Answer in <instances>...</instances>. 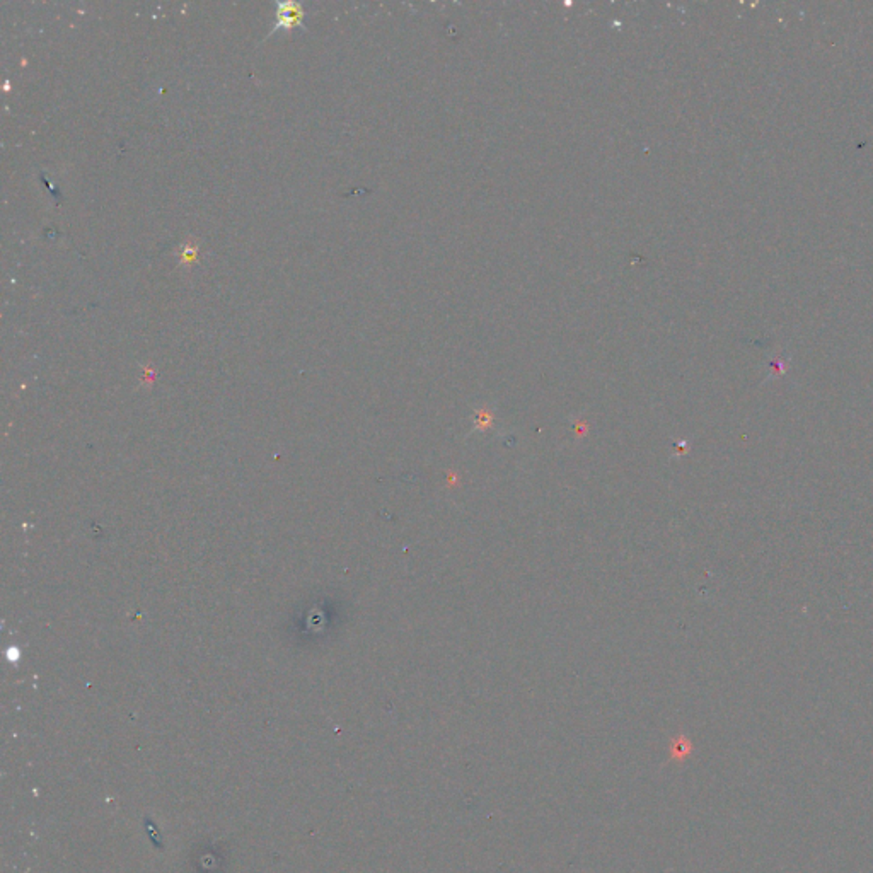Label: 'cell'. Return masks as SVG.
<instances>
[{
    "mask_svg": "<svg viewBox=\"0 0 873 873\" xmlns=\"http://www.w3.org/2000/svg\"><path fill=\"white\" fill-rule=\"evenodd\" d=\"M304 19V7L300 3L293 2H280L277 6V23L271 33L278 29H292L293 26L302 24Z\"/></svg>",
    "mask_w": 873,
    "mask_h": 873,
    "instance_id": "6da1fadb",
    "label": "cell"
},
{
    "mask_svg": "<svg viewBox=\"0 0 873 873\" xmlns=\"http://www.w3.org/2000/svg\"><path fill=\"white\" fill-rule=\"evenodd\" d=\"M198 261V244L194 241L181 246L179 251V265H192Z\"/></svg>",
    "mask_w": 873,
    "mask_h": 873,
    "instance_id": "7a4b0ae2",
    "label": "cell"
}]
</instances>
